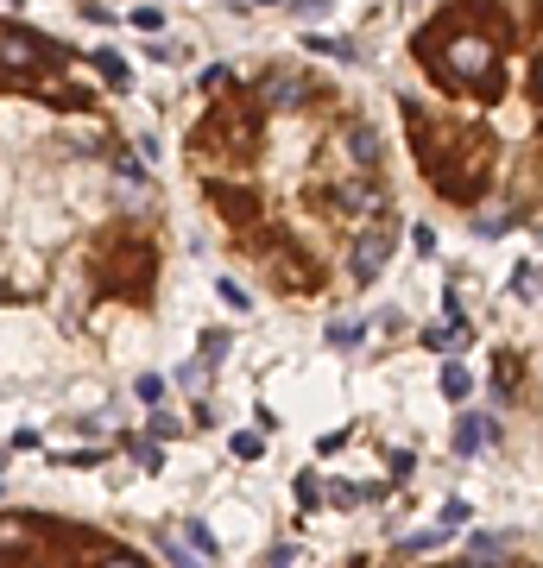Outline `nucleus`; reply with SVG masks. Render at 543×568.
Instances as JSON below:
<instances>
[{
    "label": "nucleus",
    "instance_id": "20e7f679",
    "mask_svg": "<svg viewBox=\"0 0 543 568\" xmlns=\"http://www.w3.org/2000/svg\"><path fill=\"white\" fill-rule=\"evenodd\" d=\"M341 152L354 158V171H373L379 165V133L367 120H348V127H341Z\"/></svg>",
    "mask_w": 543,
    "mask_h": 568
},
{
    "label": "nucleus",
    "instance_id": "9b49d317",
    "mask_svg": "<svg viewBox=\"0 0 543 568\" xmlns=\"http://www.w3.org/2000/svg\"><path fill=\"white\" fill-rule=\"evenodd\" d=\"M424 341H430V348H455L461 329H424Z\"/></svg>",
    "mask_w": 543,
    "mask_h": 568
},
{
    "label": "nucleus",
    "instance_id": "f257e3e1",
    "mask_svg": "<svg viewBox=\"0 0 543 568\" xmlns=\"http://www.w3.org/2000/svg\"><path fill=\"white\" fill-rule=\"evenodd\" d=\"M38 57H51V64H64V51L45 45V38H32V32H19L0 19V83H32V64Z\"/></svg>",
    "mask_w": 543,
    "mask_h": 568
},
{
    "label": "nucleus",
    "instance_id": "4468645a",
    "mask_svg": "<svg viewBox=\"0 0 543 568\" xmlns=\"http://www.w3.org/2000/svg\"><path fill=\"white\" fill-rule=\"evenodd\" d=\"M316 13H329V0H304V7H297V19H316Z\"/></svg>",
    "mask_w": 543,
    "mask_h": 568
},
{
    "label": "nucleus",
    "instance_id": "423d86ee",
    "mask_svg": "<svg viewBox=\"0 0 543 568\" xmlns=\"http://www.w3.org/2000/svg\"><path fill=\"white\" fill-rule=\"evenodd\" d=\"M89 57H95V70H102V76H108V83H127V64H120V57H114V51H89Z\"/></svg>",
    "mask_w": 543,
    "mask_h": 568
},
{
    "label": "nucleus",
    "instance_id": "0eeeda50",
    "mask_svg": "<svg viewBox=\"0 0 543 568\" xmlns=\"http://www.w3.org/2000/svg\"><path fill=\"white\" fill-rule=\"evenodd\" d=\"M442 392H449V398H468V392H474L468 367H449V373H442Z\"/></svg>",
    "mask_w": 543,
    "mask_h": 568
},
{
    "label": "nucleus",
    "instance_id": "39448f33",
    "mask_svg": "<svg viewBox=\"0 0 543 568\" xmlns=\"http://www.w3.org/2000/svg\"><path fill=\"white\" fill-rule=\"evenodd\" d=\"M304 95H310V83L297 70H272L266 76V101H272V108H291V101H304Z\"/></svg>",
    "mask_w": 543,
    "mask_h": 568
},
{
    "label": "nucleus",
    "instance_id": "7ed1b4c3",
    "mask_svg": "<svg viewBox=\"0 0 543 568\" xmlns=\"http://www.w3.org/2000/svg\"><path fill=\"white\" fill-rule=\"evenodd\" d=\"M386 259H392V228H373V234L354 247V278H360V284H373Z\"/></svg>",
    "mask_w": 543,
    "mask_h": 568
},
{
    "label": "nucleus",
    "instance_id": "6e6552de",
    "mask_svg": "<svg viewBox=\"0 0 543 568\" xmlns=\"http://www.w3.org/2000/svg\"><path fill=\"white\" fill-rule=\"evenodd\" d=\"M455 442H461V455H474V449H480V417H461V430H455Z\"/></svg>",
    "mask_w": 543,
    "mask_h": 568
},
{
    "label": "nucleus",
    "instance_id": "9d476101",
    "mask_svg": "<svg viewBox=\"0 0 543 568\" xmlns=\"http://www.w3.org/2000/svg\"><path fill=\"white\" fill-rule=\"evenodd\" d=\"M310 51H323V57H354L348 38H310Z\"/></svg>",
    "mask_w": 543,
    "mask_h": 568
},
{
    "label": "nucleus",
    "instance_id": "f8f14e48",
    "mask_svg": "<svg viewBox=\"0 0 543 568\" xmlns=\"http://www.w3.org/2000/svg\"><path fill=\"white\" fill-rule=\"evenodd\" d=\"M442 524H449V531H455V524H468V505L449 499V505H442Z\"/></svg>",
    "mask_w": 543,
    "mask_h": 568
},
{
    "label": "nucleus",
    "instance_id": "f03ea898",
    "mask_svg": "<svg viewBox=\"0 0 543 568\" xmlns=\"http://www.w3.org/2000/svg\"><path fill=\"white\" fill-rule=\"evenodd\" d=\"M329 202H335L341 215H373V209H386V190H379V184H373V171H367L360 184H335Z\"/></svg>",
    "mask_w": 543,
    "mask_h": 568
},
{
    "label": "nucleus",
    "instance_id": "1a4fd4ad",
    "mask_svg": "<svg viewBox=\"0 0 543 568\" xmlns=\"http://www.w3.org/2000/svg\"><path fill=\"white\" fill-rule=\"evenodd\" d=\"M329 341H335V348H354V341H360V322H329Z\"/></svg>",
    "mask_w": 543,
    "mask_h": 568
},
{
    "label": "nucleus",
    "instance_id": "ddd939ff",
    "mask_svg": "<svg viewBox=\"0 0 543 568\" xmlns=\"http://www.w3.org/2000/svg\"><path fill=\"white\" fill-rule=\"evenodd\" d=\"M474 556H506V537H474Z\"/></svg>",
    "mask_w": 543,
    "mask_h": 568
}]
</instances>
